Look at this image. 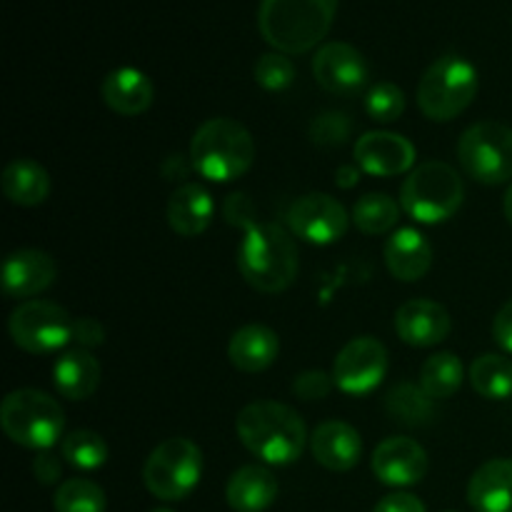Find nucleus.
<instances>
[{
  "instance_id": "nucleus-1",
  "label": "nucleus",
  "mask_w": 512,
  "mask_h": 512,
  "mask_svg": "<svg viewBox=\"0 0 512 512\" xmlns=\"http://www.w3.org/2000/svg\"><path fill=\"white\" fill-rule=\"evenodd\" d=\"M235 433L255 458L268 465H293L308 443L303 418L278 400L245 405L235 420Z\"/></svg>"
},
{
  "instance_id": "nucleus-2",
  "label": "nucleus",
  "mask_w": 512,
  "mask_h": 512,
  "mask_svg": "<svg viewBox=\"0 0 512 512\" xmlns=\"http://www.w3.org/2000/svg\"><path fill=\"white\" fill-rule=\"evenodd\" d=\"M238 245V268L250 288L260 293H283L298 275V245L278 223L250 220Z\"/></svg>"
},
{
  "instance_id": "nucleus-3",
  "label": "nucleus",
  "mask_w": 512,
  "mask_h": 512,
  "mask_svg": "<svg viewBox=\"0 0 512 512\" xmlns=\"http://www.w3.org/2000/svg\"><path fill=\"white\" fill-rule=\"evenodd\" d=\"M335 13L338 0H263L258 28L278 53L303 55L328 35Z\"/></svg>"
},
{
  "instance_id": "nucleus-4",
  "label": "nucleus",
  "mask_w": 512,
  "mask_h": 512,
  "mask_svg": "<svg viewBox=\"0 0 512 512\" xmlns=\"http://www.w3.org/2000/svg\"><path fill=\"white\" fill-rule=\"evenodd\" d=\"M255 163V140L233 118H210L190 140V165L210 183H230Z\"/></svg>"
},
{
  "instance_id": "nucleus-5",
  "label": "nucleus",
  "mask_w": 512,
  "mask_h": 512,
  "mask_svg": "<svg viewBox=\"0 0 512 512\" xmlns=\"http://www.w3.org/2000/svg\"><path fill=\"white\" fill-rule=\"evenodd\" d=\"M480 88L478 68L463 55L435 60L418 83V108L433 123H450L470 108Z\"/></svg>"
},
{
  "instance_id": "nucleus-6",
  "label": "nucleus",
  "mask_w": 512,
  "mask_h": 512,
  "mask_svg": "<svg viewBox=\"0 0 512 512\" xmlns=\"http://www.w3.org/2000/svg\"><path fill=\"white\" fill-rule=\"evenodd\" d=\"M463 178L440 160L415 165L400 188V208L423 225H438L453 218L463 205Z\"/></svg>"
},
{
  "instance_id": "nucleus-7",
  "label": "nucleus",
  "mask_w": 512,
  "mask_h": 512,
  "mask_svg": "<svg viewBox=\"0 0 512 512\" xmlns=\"http://www.w3.org/2000/svg\"><path fill=\"white\" fill-rule=\"evenodd\" d=\"M0 425L15 445L43 453L63 438L65 415L58 400L48 393L20 388L5 395L0 405Z\"/></svg>"
},
{
  "instance_id": "nucleus-8",
  "label": "nucleus",
  "mask_w": 512,
  "mask_h": 512,
  "mask_svg": "<svg viewBox=\"0 0 512 512\" xmlns=\"http://www.w3.org/2000/svg\"><path fill=\"white\" fill-rule=\"evenodd\" d=\"M203 478V453L188 438H170L148 455L143 483L150 495L165 503L185 500Z\"/></svg>"
},
{
  "instance_id": "nucleus-9",
  "label": "nucleus",
  "mask_w": 512,
  "mask_h": 512,
  "mask_svg": "<svg viewBox=\"0 0 512 512\" xmlns=\"http://www.w3.org/2000/svg\"><path fill=\"white\" fill-rule=\"evenodd\" d=\"M458 158L465 175L483 185L512 180V128L498 120L470 125L458 143Z\"/></svg>"
},
{
  "instance_id": "nucleus-10",
  "label": "nucleus",
  "mask_w": 512,
  "mask_h": 512,
  "mask_svg": "<svg viewBox=\"0 0 512 512\" xmlns=\"http://www.w3.org/2000/svg\"><path fill=\"white\" fill-rule=\"evenodd\" d=\"M68 310L50 300H25L13 310L8 330L13 343L30 355H50L73 340Z\"/></svg>"
},
{
  "instance_id": "nucleus-11",
  "label": "nucleus",
  "mask_w": 512,
  "mask_h": 512,
  "mask_svg": "<svg viewBox=\"0 0 512 512\" xmlns=\"http://www.w3.org/2000/svg\"><path fill=\"white\" fill-rule=\"evenodd\" d=\"M388 373V348L373 335L353 338L338 353L333 365L335 388L348 395H368Z\"/></svg>"
},
{
  "instance_id": "nucleus-12",
  "label": "nucleus",
  "mask_w": 512,
  "mask_h": 512,
  "mask_svg": "<svg viewBox=\"0 0 512 512\" xmlns=\"http://www.w3.org/2000/svg\"><path fill=\"white\" fill-rule=\"evenodd\" d=\"M288 225L293 235L303 238L305 243L333 245L348 233L350 215L333 195L308 193L290 205Z\"/></svg>"
},
{
  "instance_id": "nucleus-13",
  "label": "nucleus",
  "mask_w": 512,
  "mask_h": 512,
  "mask_svg": "<svg viewBox=\"0 0 512 512\" xmlns=\"http://www.w3.org/2000/svg\"><path fill=\"white\" fill-rule=\"evenodd\" d=\"M368 63L350 43L320 45L313 58V75L323 90L333 95H358L368 83Z\"/></svg>"
},
{
  "instance_id": "nucleus-14",
  "label": "nucleus",
  "mask_w": 512,
  "mask_h": 512,
  "mask_svg": "<svg viewBox=\"0 0 512 512\" xmlns=\"http://www.w3.org/2000/svg\"><path fill=\"white\" fill-rule=\"evenodd\" d=\"M353 158L363 173L375 178H395L415 168V145L405 135L370 130L353 145Z\"/></svg>"
},
{
  "instance_id": "nucleus-15",
  "label": "nucleus",
  "mask_w": 512,
  "mask_h": 512,
  "mask_svg": "<svg viewBox=\"0 0 512 512\" xmlns=\"http://www.w3.org/2000/svg\"><path fill=\"white\" fill-rule=\"evenodd\" d=\"M370 468L383 485L410 488L428 473V453L413 438H388L375 448Z\"/></svg>"
},
{
  "instance_id": "nucleus-16",
  "label": "nucleus",
  "mask_w": 512,
  "mask_h": 512,
  "mask_svg": "<svg viewBox=\"0 0 512 512\" xmlns=\"http://www.w3.org/2000/svg\"><path fill=\"white\" fill-rule=\"evenodd\" d=\"M450 313L435 300H408L395 313V330L400 340L413 348H435L450 335Z\"/></svg>"
},
{
  "instance_id": "nucleus-17",
  "label": "nucleus",
  "mask_w": 512,
  "mask_h": 512,
  "mask_svg": "<svg viewBox=\"0 0 512 512\" xmlns=\"http://www.w3.org/2000/svg\"><path fill=\"white\" fill-rule=\"evenodd\" d=\"M58 278V263L35 248L15 250L3 263V290L8 298H33Z\"/></svg>"
},
{
  "instance_id": "nucleus-18",
  "label": "nucleus",
  "mask_w": 512,
  "mask_h": 512,
  "mask_svg": "<svg viewBox=\"0 0 512 512\" xmlns=\"http://www.w3.org/2000/svg\"><path fill=\"white\" fill-rule=\"evenodd\" d=\"M310 450L313 458L333 473H348L360 463L363 455V440L353 425L343 420H328L318 425L310 435Z\"/></svg>"
},
{
  "instance_id": "nucleus-19",
  "label": "nucleus",
  "mask_w": 512,
  "mask_h": 512,
  "mask_svg": "<svg viewBox=\"0 0 512 512\" xmlns=\"http://www.w3.org/2000/svg\"><path fill=\"white\" fill-rule=\"evenodd\" d=\"M100 95H103V103L113 113L135 118V115L145 113L153 105L155 85L143 70L123 65V68H115L105 75L103 85H100Z\"/></svg>"
},
{
  "instance_id": "nucleus-20",
  "label": "nucleus",
  "mask_w": 512,
  "mask_h": 512,
  "mask_svg": "<svg viewBox=\"0 0 512 512\" xmlns=\"http://www.w3.org/2000/svg\"><path fill=\"white\" fill-rule=\"evenodd\" d=\"M385 265L400 283H418L433 265V248L415 228H398L385 240Z\"/></svg>"
},
{
  "instance_id": "nucleus-21",
  "label": "nucleus",
  "mask_w": 512,
  "mask_h": 512,
  "mask_svg": "<svg viewBox=\"0 0 512 512\" xmlns=\"http://www.w3.org/2000/svg\"><path fill=\"white\" fill-rule=\"evenodd\" d=\"M280 338L273 328L260 323L235 330L228 343V358L240 373H263L278 360Z\"/></svg>"
},
{
  "instance_id": "nucleus-22",
  "label": "nucleus",
  "mask_w": 512,
  "mask_h": 512,
  "mask_svg": "<svg viewBox=\"0 0 512 512\" xmlns=\"http://www.w3.org/2000/svg\"><path fill=\"white\" fill-rule=\"evenodd\" d=\"M215 218L213 195L200 183H183L168 200V223L173 233L195 238L205 233Z\"/></svg>"
},
{
  "instance_id": "nucleus-23",
  "label": "nucleus",
  "mask_w": 512,
  "mask_h": 512,
  "mask_svg": "<svg viewBox=\"0 0 512 512\" xmlns=\"http://www.w3.org/2000/svg\"><path fill=\"white\" fill-rule=\"evenodd\" d=\"M468 503L475 512H512V460H488L468 483Z\"/></svg>"
},
{
  "instance_id": "nucleus-24",
  "label": "nucleus",
  "mask_w": 512,
  "mask_h": 512,
  "mask_svg": "<svg viewBox=\"0 0 512 512\" xmlns=\"http://www.w3.org/2000/svg\"><path fill=\"white\" fill-rule=\"evenodd\" d=\"M278 498V480L265 465H243L230 475L225 500L235 512H265Z\"/></svg>"
},
{
  "instance_id": "nucleus-25",
  "label": "nucleus",
  "mask_w": 512,
  "mask_h": 512,
  "mask_svg": "<svg viewBox=\"0 0 512 512\" xmlns=\"http://www.w3.org/2000/svg\"><path fill=\"white\" fill-rule=\"evenodd\" d=\"M100 363L90 350H65L53 365V385L63 398L88 400L100 385Z\"/></svg>"
},
{
  "instance_id": "nucleus-26",
  "label": "nucleus",
  "mask_w": 512,
  "mask_h": 512,
  "mask_svg": "<svg viewBox=\"0 0 512 512\" xmlns=\"http://www.w3.org/2000/svg\"><path fill=\"white\" fill-rule=\"evenodd\" d=\"M3 185L5 198L20 208H35V205L45 203L50 195V175L48 170L33 158H18L8 163L3 170Z\"/></svg>"
},
{
  "instance_id": "nucleus-27",
  "label": "nucleus",
  "mask_w": 512,
  "mask_h": 512,
  "mask_svg": "<svg viewBox=\"0 0 512 512\" xmlns=\"http://www.w3.org/2000/svg\"><path fill=\"white\" fill-rule=\"evenodd\" d=\"M433 403L435 400L425 393L423 385L415 383H398L385 395V410H388L390 418L410 425V428H420V425H428L433 420Z\"/></svg>"
},
{
  "instance_id": "nucleus-28",
  "label": "nucleus",
  "mask_w": 512,
  "mask_h": 512,
  "mask_svg": "<svg viewBox=\"0 0 512 512\" xmlns=\"http://www.w3.org/2000/svg\"><path fill=\"white\" fill-rule=\"evenodd\" d=\"M470 385L488 400L512 398V360L498 353H485L470 365Z\"/></svg>"
},
{
  "instance_id": "nucleus-29",
  "label": "nucleus",
  "mask_w": 512,
  "mask_h": 512,
  "mask_svg": "<svg viewBox=\"0 0 512 512\" xmlns=\"http://www.w3.org/2000/svg\"><path fill=\"white\" fill-rule=\"evenodd\" d=\"M465 378L463 360L455 353H435L420 368V385L433 400H448L460 390Z\"/></svg>"
},
{
  "instance_id": "nucleus-30",
  "label": "nucleus",
  "mask_w": 512,
  "mask_h": 512,
  "mask_svg": "<svg viewBox=\"0 0 512 512\" xmlns=\"http://www.w3.org/2000/svg\"><path fill=\"white\" fill-rule=\"evenodd\" d=\"M353 223L365 235H385L398 225L400 205L385 193H368L353 205Z\"/></svg>"
},
{
  "instance_id": "nucleus-31",
  "label": "nucleus",
  "mask_w": 512,
  "mask_h": 512,
  "mask_svg": "<svg viewBox=\"0 0 512 512\" xmlns=\"http://www.w3.org/2000/svg\"><path fill=\"white\" fill-rule=\"evenodd\" d=\"M60 455L75 470H98L108 463V443L95 430H73L60 443Z\"/></svg>"
},
{
  "instance_id": "nucleus-32",
  "label": "nucleus",
  "mask_w": 512,
  "mask_h": 512,
  "mask_svg": "<svg viewBox=\"0 0 512 512\" xmlns=\"http://www.w3.org/2000/svg\"><path fill=\"white\" fill-rule=\"evenodd\" d=\"M55 512H105V493L88 478H70L53 495Z\"/></svg>"
},
{
  "instance_id": "nucleus-33",
  "label": "nucleus",
  "mask_w": 512,
  "mask_h": 512,
  "mask_svg": "<svg viewBox=\"0 0 512 512\" xmlns=\"http://www.w3.org/2000/svg\"><path fill=\"white\" fill-rule=\"evenodd\" d=\"M405 110V95L395 83H375L365 95V113L375 123H395Z\"/></svg>"
},
{
  "instance_id": "nucleus-34",
  "label": "nucleus",
  "mask_w": 512,
  "mask_h": 512,
  "mask_svg": "<svg viewBox=\"0 0 512 512\" xmlns=\"http://www.w3.org/2000/svg\"><path fill=\"white\" fill-rule=\"evenodd\" d=\"M255 83L270 93H283L295 83V65L285 53H265L255 63Z\"/></svg>"
},
{
  "instance_id": "nucleus-35",
  "label": "nucleus",
  "mask_w": 512,
  "mask_h": 512,
  "mask_svg": "<svg viewBox=\"0 0 512 512\" xmlns=\"http://www.w3.org/2000/svg\"><path fill=\"white\" fill-rule=\"evenodd\" d=\"M353 133V123L345 113H323L310 123V140L320 148H338Z\"/></svg>"
},
{
  "instance_id": "nucleus-36",
  "label": "nucleus",
  "mask_w": 512,
  "mask_h": 512,
  "mask_svg": "<svg viewBox=\"0 0 512 512\" xmlns=\"http://www.w3.org/2000/svg\"><path fill=\"white\" fill-rule=\"evenodd\" d=\"M335 380L333 375L323 373V370H308L300 373L293 383V393L303 400H323L333 393Z\"/></svg>"
},
{
  "instance_id": "nucleus-37",
  "label": "nucleus",
  "mask_w": 512,
  "mask_h": 512,
  "mask_svg": "<svg viewBox=\"0 0 512 512\" xmlns=\"http://www.w3.org/2000/svg\"><path fill=\"white\" fill-rule=\"evenodd\" d=\"M73 340L78 343V348H95V345H103L105 340V328L95 318H80L73 325Z\"/></svg>"
},
{
  "instance_id": "nucleus-38",
  "label": "nucleus",
  "mask_w": 512,
  "mask_h": 512,
  "mask_svg": "<svg viewBox=\"0 0 512 512\" xmlns=\"http://www.w3.org/2000/svg\"><path fill=\"white\" fill-rule=\"evenodd\" d=\"M373 512H428L423 500L410 493H390L375 505Z\"/></svg>"
},
{
  "instance_id": "nucleus-39",
  "label": "nucleus",
  "mask_w": 512,
  "mask_h": 512,
  "mask_svg": "<svg viewBox=\"0 0 512 512\" xmlns=\"http://www.w3.org/2000/svg\"><path fill=\"white\" fill-rule=\"evenodd\" d=\"M493 338L505 353L512 355V300L498 310L493 320Z\"/></svg>"
},
{
  "instance_id": "nucleus-40",
  "label": "nucleus",
  "mask_w": 512,
  "mask_h": 512,
  "mask_svg": "<svg viewBox=\"0 0 512 512\" xmlns=\"http://www.w3.org/2000/svg\"><path fill=\"white\" fill-rule=\"evenodd\" d=\"M33 473L35 478H38V483L53 485L55 480L60 478V473H63V468H60V460L55 458V455L43 450V453H38V458L33 460Z\"/></svg>"
},
{
  "instance_id": "nucleus-41",
  "label": "nucleus",
  "mask_w": 512,
  "mask_h": 512,
  "mask_svg": "<svg viewBox=\"0 0 512 512\" xmlns=\"http://www.w3.org/2000/svg\"><path fill=\"white\" fill-rule=\"evenodd\" d=\"M360 173H363V170H360L358 165H340L338 173H335V183H338L340 188L350 190V188H355V185H358Z\"/></svg>"
},
{
  "instance_id": "nucleus-42",
  "label": "nucleus",
  "mask_w": 512,
  "mask_h": 512,
  "mask_svg": "<svg viewBox=\"0 0 512 512\" xmlns=\"http://www.w3.org/2000/svg\"><path fill=\"white\" fill-rule=\"evenodd\" d=\"M503 210H505V218H508V223L512 225V183H510L508 193H505V200H503Z\"/></svg>"
},
{
  "instance_id": "nucleus-43",
  "label": "nucleus",
  "mask_w": 512,
  "mask_h": 512,
  "mask_svg": "<svg viewBox=\"0 0 512 512\" xmlns=\"http://www.w3.org/2000/svg\"><path fill=\"white\" fill-rule=\"evenodd\" d=\"M150 512H173L170 508H155V510H150Z\"/></svg>"
},
{
  "instance_id": "nucleus-44",
  "label": "nucleus",
  "mask_w": 512,
  "mask_h": 512,
  "mask_svg": "<svg viewBox=\"0 0 512 512\" xmlns=\"http://www.w3.org/2000/svg\"><path fill=\"white\" fill-rule=\"evenodd\" d=\"M448 512H453V510H448Z\"/></svg>"
}]
</instances>
